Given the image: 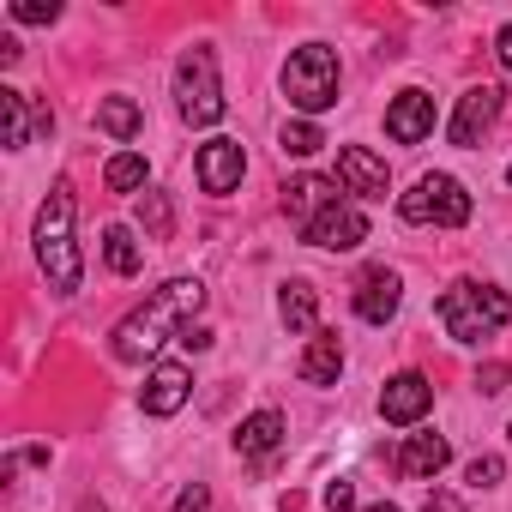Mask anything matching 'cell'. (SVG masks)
Returning <instances> with one entry per match:
<instances>
[{"instance_id": "obj_1", "label": "cell", "mask_w": 512, "mask_h": 512, "mask_svg": "<svg viewBox=\"0 0 512 512\" xmlns=\"http://www.w3.org/2000/svg\"><path fill=\"white\" fill-rule=\"evenodd\" d=\"M199 302H205V284H199V278H175V284H163L139 314L121 320V332H115V356H121V362H145V356H157L169 338L187 332V320L199 314Z\"/></svg>"}, {"instance_id": "obj_2", "label": "cell", "mask_w": 512, "mask_h": 512, "mask_svg": "<svg viewBox=\"0 0 512 512\" xmlns=\"http://www.w3.org/2000/svg\"><path fill=\"white\" fill-rule=\"evenodd\" d=\"M37 260L49 272V290H61V296L79 290L85 266H79V247H73V187L67 181H55L49 205L37 211Z\"/></svg>"}, {"instance_id": "obj_3", "label": "cell", "mask_w": 512, "mask_h": 512, "mask_svg": "<svg viewBox=\"0 0 512 512\" xmlns=\"http://www.w3.org/2000/svg\"><path fill=\"white\" fill-rule=\"evenodd\" d=\"M440 326L458 338V344H482L488 332L512 326V296L506 290H488V284H452L440 302H434Z\"/></svg>"}, {"instance_id": "obj_4", "label": "cell", "mask_w": 512, "mask_h": 512, "mask_svg": "<svg viewBox=\"0 0 512 512\" xmlns=\"http://www.w3.org/2000/svg\"><path fill=\"white\" fill-rule=\"evenodd\" d=\"M284 91H290V103H296L302 115L332 109V103H338V55H332L326 43L296 49L290 67H284Z\"/></svg>"}, {"instance_id": "obj_5", "label": "cell", "mask_w": 512, "mask_h": 512, "mask_svg": "<svg viewBox=\"0 0 512 512\" xmlns=\"http://www.w3.org/2000/svg\"><path fill=\"white\" fill-rule=\"evenodd\" d=\"M175 97H181V121L187 127H211L223 121V85H217V61L205 43H193L175 67Z\"/></svg>"}, {"instance_id": "obj_6", "label": "cell", "mask_w": 512, "mask_h": 512, "mask_svg": "<svg viewBox=\"0 0 512 512\" xmlns=\"http://www.w3.org/2000/svg\"><path fill=\"white\" fill-rule=\"evenodd\" d=\"M404 223H440V229H464L470 223V193L452 181V175H422L416 193L398 199Z\"/></svg>"}, {"instance_id": "obj_7", "label": "cell", "mask_w": 512, "mask_h": 512, "mask_svg": "<svg viewBox=\"0 0 512 512\" xmlns=\"http://www.w3.org/2000/svg\"><path fill=\"white\" fill-rule=\"evenodd\" d=\"M314 247H332V253H350V247H362L368 241V217L356 211V205H344V199H332L308 229H302Z\"/></svg>"}, {"instance_id": "obj_8", "label": "cell", "mask_w": 512, "mask_h": 512, "mask_svg": "<svg viewBox=\"0 0 512 512\" xmlns=\"http://www.w3.org/2000/svg\"><path fill=\"white\" fill-rule=\"evenodd\" d=\"M500 109H506V91L500 85H476V91H464V103H458V115H452V145H476L494 121H500Z\"/></svg>"}, {"instance_id": "obj_9", "label": "cell", "mask_w": 512, "mask_h": 512, "mask_svg": "<svg viewBox=\"0 0 512 512\" xmlns=\"http://www.w3.org/2000/svg\"><path fill=\"white\" fill-rule=\"evenodd\" d=\"M386 133L398 145H422L434 133V97L428 91H398V103L386 109Z\"/></svg>"}, {"instance_id": "obj_10", "label": "cell", "mask_w": 512, "mask_h": 512, "mask_svg": "<svg viewBox=\"0 0 512 512\" xmlns=\"http://www.w3.org/2000/svg\"><path fill=\"white\" fill-rule=\"evenodd\" d=\"M338 181H344L350 193H362V199H386V193H392L386 163H380V157H368L362 145H344V151H338Z\"/></svg>"}, {"instance_id": "obj_11", "label": "cell", "mask_w": 512, "mask_h": 512, "mask_svg": "<svg viewBox=\"0 0 512 512\" xmlns=\"http://www.w3.org/2000/svg\"><path fill=\"white\" fill-rule=\"evenodd\" d=\"M241 169H247L241 139H211V145L199 151V187H205V193H229V187L241 181Z\"/></svg>"}, {"instance_id": "obj_12", "label": "cell", "mask_w": 512, "mask_h": 512, "mask_svg": "<svg viewBox=\"0 0 512 512\" xmlns=\"http://www.w3.org/2000/svg\"><path fill=\"white\" fill-rule=\"evenodd\" d=\"M428 404H434V386L422 374H398L380 392V416L386 422H416V416H428Z\"/></svg>"}, {"instance_id": "obj_13", "label": "cell", "mask_w": 512, "mask_h": 512, "mask_svg": "<svg viewBox=\"0 0 512 512\" xmlns=\"http://www.w3.org/2000/svg\"><path fill=\"white\" fill-rule=\"evenodd\" d=\"M187 392H193V374H187L181 362H157L151 380H145V410H151V416H175V410L187 404Z\"/></svg>"}, {"instance_id": "obj_14", "label": "cell", "mask_w": 512, "mask_h": 512, "mask_svg": "<svg viewBox=\"0 0 512 512\" xmlns=\"http://www.w3.org/2000/svg\"><path fill=\"white\" fill-rule=\"evenodd\" d=\"M356 314H362L368 326H386V320L398 314V278H392L386 266L362 272V284H356Z\"/></svg>"}, {"instance_id": "obj_15", "label": "cell", "mask_w": 512, "mask_h": 512, "mask_svg": "<svg viewBox=\"0 0 512 512\" xmlns=\"http://www.w3.org/2000/svg\"><path fill=\"white\" fill-rule=\"evenodd\" d=\"M446 458H452L446 434H410L404 452H398V476H404V482H428V476H440Z\"/></svg>"}, {"instance_id": "obj_16", "label": "cell", "mask_w": 512, "mask_h": 512, "mask_svg": "<svg viewBox=\"0 0 512 512\" xmlns=\"http://www.w3.org/2000/svg\"><path fill=\"white\" fill-rule=\"evenodd\" d=\"M332 199H338V193H332V181H320V175H296V181H284V211H290L302 229H308Z\"/></svg>"}, {"instance_id": "obj_17", "label": "cell", "mask_w": 512, "mask_h": 512, "mask_svg": "<svg viewBox=\"0 0 512 512\" xmlns=\"http://www.w3.org/2000/svg\"><path fill=\"white\" fill-rule=\"evenodd\" d=\"M338 368H344V344H338V332H314V344H308V356H302V380H308V386H332Z\"/></svg>"}, {"instance_id": "obj_18", "label": "cell", "mask_w": 512, "mask_h": 512, "mask_svg": "<svg viewBox=\"0 0 512 512\" xmlns=\"http://www.w3.org/2000/svg\"><path fill=\"white\" fill-rule=\"evenodd\" d=\"M278 440H284V416H278V410H260V416H247V422L235 428V446H241L247 458H266Z\"/></svg>"}, {"instance_id": "obj_19", "label": "cell", "mask_w": 512, "mask_h": 512, "mask_svg": "<svg viewBox=\"0 0 512 512\" xmlns=\"http://www.w3.org/2000/svg\"><path fill=\"white\" fill-rule=\"evenodd\" d=\"M278 314H284V326H290V332H308V326H314V314H320L314 284H308V278H290V284H284V296H278Z\"/></svg>"}, {"instance_id": "obj_20", "label": "cell", "mask_w": 512, "mask_h": 512, "mask_svg": "<svg viewBox=\"0 0 512 512\" xmlns=\"http://www.w3.org/2000/svg\"><path fill=\"white\" fill-rule=\"evenodd\" d=\"M97 127H103L109 139H133V133L145 127V115H139L133 97H109V103H97Z\"/></svg>"}, {"instance_id": "obj_21", "label": "cell", "mask_w": 512, "mask_h": 512, "mask_svg": "<svg viewBox=\"0 0 512 512\" xmlns=\"http://www.w3.org/2000/svg\"><path fill=\"white\" fill-rule=\"evenodd\" d=\"M103 253H109V272L115 278H133L139 266H145V253H139V241L115 223V229H103Z\"/></svg>"}, {"instance_id": "obj_22", "label": "cell", "mask_w": 512, "mask_h": 512, "mask_svg": "<svg viewBox=\"0 0 512 512\" xmlns=\"http://www.w3.org/2000/svg\"><path fill=\"white\" fill-rule=\"evenodd\" d=\"M103 187H109V193H133V187H145V157H139V151H121V157H109V169H103Z\"/></svg>"}, {"instance_id": "obj_23", "label": "cell", "mask_w": 512, "mask_h": 512, "mask_svg": "<svg viewBox=\"0 0 512 512\" xmlns=\"http://www.w3.org/2000/svg\"><path fill=\"white\" fill-rule=\"evenodd\" d=\"M139 223H145V235H151V241H169V235H175L169 193H145V199H139Z\"/></svg>"}, {"instance_id": "obj_24", "label": "cell", "mask_w": 512, "mask_h": 512, "mask_svg": "<svg viewBox=\"0 0 512 512\" xmlns=\"http://www.w3.org/2000/svg\"><path fill=\"white\" fill-rule=\"evenodd\" d=\"M0 115H7V145L25 151L31 145V115H25V91H0Z\"/></svg>"}, {"instance_id": "obj_25", "label": "cell", "mask_w": 512, "mask_h": 512, "mask_svg": "<svg viewBox=\"0 0 512 512\" xmlns=\"http://www.w3.org/2000/svg\"><path fill=\"white\" fill-rule=\"evenodd\" d=\"M320 145H326V133H320L314 121H290V127H284V151H290V157H314Z\"/></svg>"}, {"instance_id": "obj_26", "label": "cell", "mask_w": 512, "mask_h": 512, "mask_svg": "<svg viewBox=\"0 0 512 512\" xmlns=\"http://www.w3.org/2000/svg\"><path fill=\"white\" fill-rule=\"evenodd\" d=\"M13 19H19V25H55V19H61V7H55V0H19Z\"/></svg>"}, {"instance_id": "obj_27", "label": "cell", "mask_w": 512, "mask_h": 512, "mask_svg": "<svg viewBox=\"0 0 512 512\" xmlns=\"http://www.w3.org/2000/svg\"><path fill=\"white\" fill-rule=\"evenodd\" d=\"M500 476H506V464H500V458H476V464H470V488H494Z\"/></svg>"}, {"instance_id": "obj_28", "label": "cell", "mask_w": 512, "mask_h": 512, "mask_svg": "<svg viewBox=\"0 0 512 512\" xmlns=\"http://www.w3.org/2000/svg\"><path fill=\"white\" fill-rule=\"evenodd\" d=\"M350 506H356V488H350L344 476H338V482H326V512H350Z\"/></svg>"}, {"instance_id": "obj_29", "label": "cell", "mask_w": 512, "mask_h": 512, "mask_svg": "<svg viewBox=\"0 0 512 512\" xmlns=\"http://www.w3.org/2000/svg\"><path fill=\"white\" fill-rule=\"evenodd\" d=\"M175 512H211V494H205V482H193V488H181V500H175Z\"/></svg>"}, {"instance_id": "obj_30", "label": "cell", "mask_w": 512, "mask_h": 512, "mask_svg": "<svg viewBox=\"0 0 512 512\" xmlns=\"http://www.w3.org/2000/svg\"><path fill=\"white\" fill-rule=\"evenodd\" d=\"M476 386H482V392H500V386H506V362H494V368H482V374H476Z\"/></svg>"}, {"instance_id": "obj_31", "label": "cell", "mask_w": 512, "mask_h": 512, "mask_svg": "<svg viewBox=\"0 0 512 512\" xmlns=\"http://www.w3.org/2000/svg\"><path fill=\"white\" fill-rule=\"evenodd\" d=\"M422 512H464V500H458V494H428Z\"/></svg>"}, {"instance_id": "obj_32", "label": "cell", "mask_w": 512, "mask_h": 512, "mask_svg": "<svg viewBox=\"0 0 512 512\" xmlns=\"http://www.w3.org/2000/svg\"><path fill=\"white\" fill-rule=\"evenodd\" d=\"M181 344H187V350H211V332H205V326H187Z\"/></svg>"}, {"instance_id": "obj_33", "label": "cell", "mask_w": 512, "mask_h": 512, "mask_svg": "<svg viewBox=\"0 0 512 512\" xmlns=\"http://www.w3.org/2000/svg\"><path fill=\"white\" fill-rule=\"evenodd\" d=\"M494 55H500V67H506V73H512V25H506V31H500V37H494Z\"/></svg>"}, {"instance_id": "obj_34", "label": "cell", "mask_w": 512, "mask_h": 512, "mask_svg": "<svg viewBox=\"0 0 512 512\" xmlns=\"http://www.w3.org/2000/svg\"><path fill=\"white\" fill-rule=\"evenodd\" d=\"M79 512H109V506H103V500H85V506H79Z\"/></svg>"}, {"instance_id": "obj_35", "label": "cell", "mask_w": 512, "mask_h": 512, "mask_svg": "<svg viewBox=\"0 0 512 512\" xmlns=\"http://www.w3.org/2000/svg\"><path fill=\"white\" fill-rule=\"evenodd\" d=\"M368 512H398V506H368Z\"/></svg>"}]
</instances>
